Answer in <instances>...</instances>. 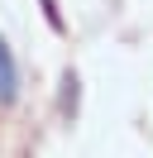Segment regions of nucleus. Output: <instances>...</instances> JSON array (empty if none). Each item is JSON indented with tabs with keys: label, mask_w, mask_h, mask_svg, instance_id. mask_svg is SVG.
<instances>
[{
	"label": "nucleus",
	"mask_w": 153,
	"mask_h": 158,
	"mask_svg": "<svg viewBox=\"0 0 153 158\" xmlns=\"http://www.w3.org/2000/svg\"><path fill=\"white\" fill-rule=\"evenodd\" d=\"M14 96H19V62L10 53V43L0 39V106H10Z\"/></svg>",
	"instance_id": "f257e3e1"
}]
</instances>
